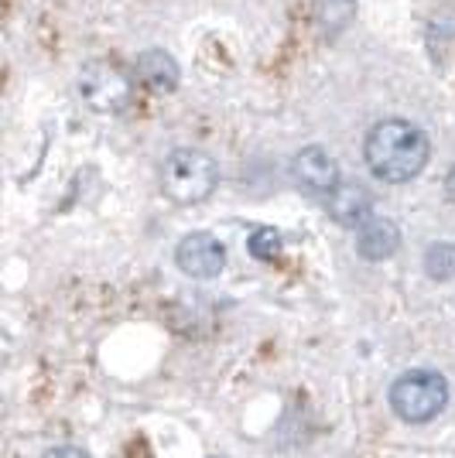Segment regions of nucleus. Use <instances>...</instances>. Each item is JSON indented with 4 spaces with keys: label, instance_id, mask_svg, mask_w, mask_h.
<instances>
[{
    "label": "nucleus",
    "instance_id": "obj_1",
    "mask_svg": "<svg viewBox=\"0 0 455 458\" xmlns=\"http://www.w3.org/2000/svg\"><path fill=\"white\" fill-rule=\"evenodd\" d=\"M366 165L380 182H411L428 165V137L408 120H383L366 134Z\"/></svg>",
    "mask_w": 455,
    "mask_h": 458
},
{
    "label": "nucleus",
    "instance_id": "obj_6",
    "mask_svg": "<svg viewBox=\"0 0 455 458\" xmlns=\"http://www.w3.org/2000/svg\"><path fill=\"white\" fill-rule=\"evenodd\" d=\"M291 172H295V182L312 195H329L339 185V168L322 148H305V151L295 154Z\"/></svg>",
    "mask_w": 455,
    "mask_h": 458
},
{
    "label": "nucleus",
    "instance_id": "obj_12",
    "mask_svg": "<svg viewBox=\"0 0 455 458\" xmlns=\"http://www.w3.org/2000/svg\"><path fill=\"white\" fill-rule=\"evenodd\" d=\"M247 247H250V257H257V260H274V257L281 253V233L274 226L253 229Z\"/></svg>",
    "mask_w": 455,
    "mask_h": 458
},
{
    "label": "nucleus",
    "instance_id": "obj_9",
    "mask_svg": "<svg viewBox=\"0 0 455 458\" xmlns=\"http://www.w3.org/2000/svg\"><path fill=\"white\" fill-rule=\"evenodd\" d=\"M133 76H137V82H144L148 89H154V93H171L178 86V79H182V69H178V62L168 52L151 48V52H144V55L137 58Z\"/></svg>",
    "mask_w": 455,
    "mask_h": 458
},
{
    "label": "nucleus",
    "instance_id": "obj_14",
    "mask_svg": "<svg viewBox=\"0 0 455 458\" xmlns=\"http://www.w3.org/2000/svg\"><path fill=\"white\" fill-rule=\"evenodd\" d=\"M445 195H449V202H455V168L449 172V178H445Z\"/></svg>",
    "mask_w": 455,
    "mask_h": 458
},
{
    "label": "nucleus",
    "instance_id": "obj_13",
    "mask_svg": "<svg viewBox=\"0 0 455 458\" xmlns=\"http://www.w3.org/2000/svg\"><path fill=\"white\" fill-rule=\"evenodd\" d=\"M41 458H90L82 448H73V445H58V448H48Z\"/></svg>",
    "mask_w": 455,
    "mask_h": 458
},
{
    "label": "nucleus",
    "instance_id": "obj_4",
    "mask_svg": "<svg viewBox=\"0 0 455 458\" xmlns=\"http://www.w3.org/2000/svg\"><path fill=\"white\" fill-rule=\"evenodd\" d=\"M175 264L195 281H209L227 267V250L209 233H189V236H182V243L175 250Z\"/></svg>",
    "mask_w": 455,
    "mask_h": 458
},
{
    "label": "nucleus",
    "instance_id": "obj_2",
    "mask_svg": "<svg viewBox=\"0 0 455 458\" xmlns=\"http://www.w3.org/2000/svg\"><path fill=\"white\" fill-rule=\"evenodd\" d=\"M216 185H219V165L206 151L178 148L161 165V189L178 206L206 202L209 195L216 191Z\"/></svg>",
    "mask_w": 455,
    "mask_h": 458
},
{
    "label": "nucleus",
    "instance_id": "obj_10",
    "mask_svg": "<svg viewBox=\"0 0 455 458\" xmlns=\"http://www.w3.org/2000/svg\"><path fill=\"white\" fill-rule=\"evenodd\" d=\"M356 14V0H319V31L325 38H336Z\"/></svg>",
    "mask_w": 455,
    "mask_h": 458
},
{
    "label": "nucleus",
    "instance_id": "obj_3",
    "mask_svg": "<svg viewBox=\"0 0 455 458\" xmlns=\"http://www.w3.org/2000/svg\"><path fill=\"white\" fill-rule=\"evenodd\" d=\"M449 403V383L435 369H408L391 386V407L408 424H425L438 418Z\"/></svg>",
    "mask_w": 455,
    "mask_h": 458
},
{
    "label": "nucleus",
    "instance_id": "obj_5",
    "mask_svg": "<svg viewBox=\"0 0 455 458\" xmlns=\"http://www.w3.org/2000/svg\"><path fill=\"white\" fill-rule=\"evenodd\" d=\"M82 93H86V99L93 106L114 114V110H120L131 99V82H127V76L116 65H110V62L99 65L96 62V65H90V72L82 76Z\"/></svg>",
    "mask_w": 455,
    "mask_h": 458
},
{
    "label": "nucleus",
    "instance_id": "obj_8",
    "mask_svg": "<svg viewBox=\"0 0 455 458\" xmlns=\"http://www.w3.org/2000/svg\"><path fill=\"white\" fill-rule=\"evenodd\" d=\"M400 247V229L398 223L383 219V216H370L363 226H356V253L363 260H387L394 257Z\"/></svg>",
    "mask_w": 455,
    "mask_h": 458
},
{
    "label": "nucleus",
    "instance_id": "obj_7",
    "mask_svg": "<svg viewBox=\"0 0 455 458\" xmlns=\"http://www.w3.org/2000/svg\"><path fill=\"white\" fill-rule=\"evenodd\" d=\"M325 209L339 226H363L373 216V202H370V191L363 189L360 182H339L325 195Z\"/></svg>",
    "mask_w": 455,
    "mask_h": 458
},
{
    "label": "nucleus",
    "instance_id": "obj_11",
    "mask_svg": "<svg viewBox=\"0 0 455 458\" xmlns=\"http://www.w3.org/2000/svg\"><path fill=\"white\" fill-rule=\"evenodd\" d=\"M425 274L432 281H449L455 274V243H432L425 253Z\"/></svg>",
    "mask_w": 455,
    "mask_h": 458
}]
</instances>
